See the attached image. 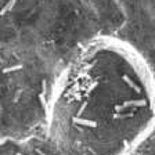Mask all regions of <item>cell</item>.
I'll use <instances>...</instances> for the list:
<instances>
[{
  "label": "cell",
  "mask_w": 155,
  "mask_h": 155,
  "mask_svg": "<svg viewBox=\"0 0 155 155\" xmlns=\"http://www.w3.org/2000/svg\"><path fill=\"white\" fill-rule=\"evenodd\" d=\"M61 155H134L155 133V74L133 45L101 36L72 57L47 101Z\"/></svg>",
  "instance_id": "cell-1"
},
{
  "label": "cell",
  "mask_w": 155,
  "mask_h": 155,
  "mask_svg": "<svg viewBox=\"0 0 155 155\" xmlns=\"http://www.w3.org/2000/svg\"><path fill=\"white\" fill-rule=\"evenodd\" d=\"M54 151H55V150H54ZM55 152H57V151H55ZM57 155H61V154H58V152H57Z\"/></svg>",
  "instance_id": "cell-2"
}]
</instances>
